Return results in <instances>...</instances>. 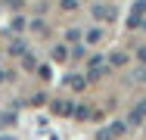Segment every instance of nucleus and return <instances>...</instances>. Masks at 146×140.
I'll use <instances>...</instances> for the list:
<instances>
[]
</instances>
